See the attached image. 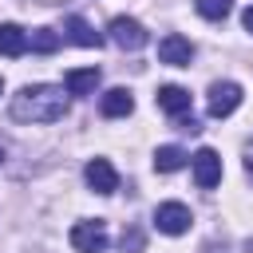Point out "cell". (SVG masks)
Wrapping results in <instances>:
<instances>
[{
	"mask_svg": "<svg viewBox=\"0 0 253 253\" xmlns=\"http://www.w3.org/2000/svg\"><path fill=\"white\" fill-rule=\"evenodd\" d=\"M63 115H67V95L55 83H32L20 95H12L16 123H59Z\"/></svg>",
	"mask_w": 253,
	"mask_h": 253,
	"instance_id": "obj_1",
	"label": "cell"
},
{
	"mask_svg": "<svg viewBox=\"0 0 253 253\" xmlns=\"http://www.w3.org/2000/svg\"><path fill=\"white\" fill-rule=\"evenodd\" d=\"M107 32H111V40H115L123 51H138V47H146V40H150L146 28H142L138 20H130V16H115Z\"/></svg>",
	"mask_w": 253,
	"mask_h": 253,
	"instance_id": "obj_2",
	"label": "cell"
},
{
	"mask_svg": "<svg viewBox=\"0 0 253 253\" xmlns=\"http://www.w3.org/2000/svg\"><path fill=\"white\" fill-rule=\"evenodd\" d=\"M206 107H210V119H229V115L241 107V87L229 83V79H225V83H213Z\"/></svg>",
	"mask_w": 253,
	"mask_h": 253,
	"instance_id": "obj_3",
	"label": "cell"
},
{
	"mask_svg": "<svg viewBox=\"0 0 253 253\" xmlns=\"http://www.w3.org/2000/svg\"><path fill=\"white\" fill-rule=\"evenodd\" d=\"M71 245L79 253H103L107 249V225L103 221H75L71 225Z\"/></svg>",
	"mask_w": 253,
	"mask_h": 253,
	"instance_id": "obj_4",
	"label": "cell"
},
{
	"mask_svg": "<svg viewBox=\"0 0 253 253\" xmlns=\"http://www.w3.org/2000/svg\"><path fill=\"white\" fill-rule=\"evenodd\" d=\"M190 162H194V182H198L202 190H213V186L221 182V154H217V150L202 146Z\"/></svg>",
	"mask_w": 253,
	"mask_h": 253,
	"instance_id": "obj_5",
	"label": "cell"
},
{
	"mask_svg": "<svg viewBox=\"0 0 253 253\" xmlns=\"http://www.w3.org/2000/svg\"><path fill=\"white\" fill-rule=\"evenodd\" d=\"M154 225H158V233L178 237V233L190 229V210H186L182 202H162V206L154 210Z\"/></svg>",
	"mask_w": 253,
	"mask_h": 253,
	"instance_id": "obj_6",
	"label": "cell"
},
{
	"mask_svg": "<svg viewBox=\"0 0 253 253\" xmlns=\"http://www.w3.org/2000/svg\"><path fill=\"white\" fill-rule=\"evenodd\" d=\"M158 59L170 63V67H190V59H194V43H190L186 36L170 32V36H162V43H158Z\"/></svg>",
	"mask_w": 253,
	"mask_h": 253,
	"instance_id": "obj_7",
	"label": "cell"
},
{
	"mask_svg": "<svg viewBox=\"0 0 253 253\" xmlns=\"http://www.w3.org/2000/svg\"><path fill=\"white\" fill-rule=\"evenodd\" d=\"M83 178H87V186H91L95 194H115V190H119V174H115V166H111L107 158H91L87 170H83Z\"/></svg>",
	"mask_w": 253,
	"mask_h": 253,
	"instance_id": "obj_8",
	"label": "cell"
},
{
	"mask_svg": "<svg viewBox=\"0 0 253 253\" xmlns=\"http://www.w3.org/2000/svg\"><path fill=\"white\" fill-rule=\"evenodd\" d=\"M99 87V67H75L63 75V91L67 95H91Z\"/></svg>",
	"mask_w": 253,
	"mask_h": 253,
	"instance_id": "obj_9",
	"label": "cell"
},
{
	"mask_svg": "<svg viewBox=\"0 0 253 253\" xmlns=\"http://www.w3.org/2000/svg\"><path fill=\"white\" fill-rule=\"evenodd\" d=\"M99 111H103L107 119H123V115H130V111H134V99H130V91H126V87H111V91L99 99Z\"/></svg>",
	"mask_w": 253,
	"mask_h": 253,
	"instance_id": "obj_10",
	"label": "cell"
},
{
	"mask_svg": "<svg viewBox=\"0 0 253 253\" xmlns=\"http://www.w3.org/2000/svg\"><path fill=\"white\" fill-rule=\"evenodd\" d=\"M63 32H67V40H71V43H79V47H99V43H103V36H99L83 16H67Z\"/></svg>",
	"mask_w": 253,
	"mask_h": 253,
	"instance_id": "obj_11",
	"label": "cell"
},
{
	"mask_svg": "<svg viewBox=\"0 0 253 253\" xmlns=\"http://www.w3.org/2000/svg\"><path fill=\"white\" fill-rule=\"evenodd\" d=\"M158 107L166 111V115H186L190 111V91L186 87H174V83H166V87H158Z\"/></svg>",
	"mask_w": 253,
	"mask_h": 253,
	"instance_id": "obj_12",
	"label": "cell"
},
{
	"mask_svg": "<svg viewBox=\"0 0 253 253\" xmlns=\"http://www.w3.org/2000/svg\"><path fill=\"white\" fill-rule=\"evenodd\" d=\"M28 51V32L16 24H0V55H24Z\"/></svg>",
	"mask_w": 253,
	"mask_h": 253,
	"instance_id": "obj_13",
	"label": "cell"
},
{
	"mask_svg": "<svg viewBox=\"0 0 253 253\" xmlns=\"http://www.w3.org/2000/svg\"><path fill=\"white\" fill-rule=\"evenodd\" d=\"M182 166H186V150L182 146H158V154H154V170L158 174H174Z\"/></svg>",
	"mask_w": 253,
	"mask_h": 253,
	"instance_id": "obj_14",
	"label": "cell"
},
{
	"mask_svg": "<svg viewBox=\"0 0 253 253\" xmlns=\"http://www.w3.org/2000/svg\"><path fill=\"white\" fill-rule=\"evenodd\" d=\"M28 47H32V51H40V55H51V51L59 47V36H55L51 28H36V32H32V40H28Z\"/></svg>",
	"mask_w": 253,
	"mask_h": 253,
	"instance_id": "obj_15",
	"label": "cell"
},
{
	"mask_svg": "<svg viewBox=\"0 0 253 253\" xmlns=\"http://www.w3.org/2000/svg\"><path fill=\"white\" fill-rule=\"evenodd\" d=\"M194 8H198V16H206V20H225V16L233 12V0H194Z\"/></svg>",
	"mask_w": 253,
	"mask_h": 253,
	"instance_id": "obj_16",
	"label": "cell"
},
{
	"mask_svg": "<svg viewBox=\"0 0 253 253\" xmlns=\"http://www.w3.org/2000/svg\"><path fill=\"white\" fill-rule=\"evenodd\" d=\"M138 249H142V233H138V229L123 233V253H138Z\"/></svg>",
	"mask_w": 253,
	"mask_h": 253,
	"instance_id": "obj_17",
	"label": "cell"
},
{
	"mask_svg": "<svg viewBox=\"0 0 253 253\" xmlns=\"http://www.w3.org/2000/svg\"><path fill=\"white\" fill-rule=\"evenodd\" d=\"M241 20H245V32H253V8H245V16H241Z\"/></svg>",
	"mask_w": 253,
	"mask_h": 253,
	"instance_id": "obj_18",
	"label": "cell"
},
{
	"mask_svg": "<svg viewBox=\"0 0 253 253\" xmlns=\"http://www.w3.org/2000/svg\"><path fill=\"white\" fill-rule=\"evenodd\" d=\"M249 174H253V158H249Z\"/></svg>",
	"mask_w": 253,
	"mask_h": 253,
	"instance_id": "obj_19",
	"label": "cell"
},
{
	"mask_svg": "<svg viewBox=\"0 0 253 253\" xmlns=\"http://www.w3.org/2000/svg\"><path fill=\"white\" fill-rule=\"evenodd\" d=\"M0 91H4V83H0Z\"/></svg>",
	"mask_w": 253,
	"mask_h": 253,
	"instance_id": "obj_20",
	"label": "cell"
}]
</instances>
